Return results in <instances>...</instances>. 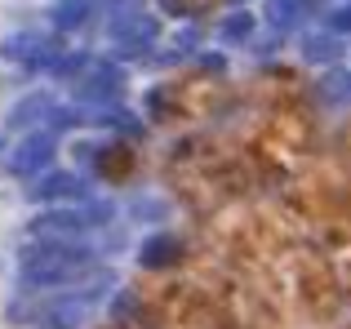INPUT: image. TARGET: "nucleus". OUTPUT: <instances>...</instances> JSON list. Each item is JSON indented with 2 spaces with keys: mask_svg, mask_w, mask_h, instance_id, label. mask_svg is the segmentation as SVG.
Here are the masks:
<instances>
[{
  "mask_svg": "<svg viewBox=\"0 0 351 329\" xmlns=\"http://www.w3.org/2000/svg\"><path fill=\"white\" fill-rule=\"evenodd\" d=\"M302 49H307V58H338V53H343V45H338L334 36H307V40H302Z\"/></svg>",
  "mask_w": 351,
  "mask_h": 329,
  "instance_id": "nucleus-6",
  "label": "nucleus"
},
{
  "mask_svg": "<svg viewBox=\"0 0 351 329\" xmlns=\"http://www.w3.org/2000/svg\"><path fill=\"white\" fill-rule=\"evenodd\" d=\"M36 196H40V200H58V196H62V200H80V196H85V182H80L76 173L53 169L49 178L36 182Z\"/></svg>",
  "mask_w": 351,
  "mask_h": 329,
  "instance_id": "nucleus-4",
  "label": "nucleus"
},
{
  "mask_svg": "<svg viewBox=\"0 0 351 329\" xmlns=\"http://www.w3.org/2000/svg\"><path fill=\"white\" fill-rule=\"evenodd\" d=\"M107 218V209H53V214H45L40 223H36V232H67V236H76V232H85V227H94V223H103Z\"/></svg>",
  "mask_w": 351,
  "mask_h": 329,
  "instance_id": "nucleus-2",
  "label": "nucleus"
},
{
  "mask_svg": "<svg viewBox=\"0 0 351 329\" xmlns=\"http://www.w3.org/2000/svg\"><path fill=\"white\" fill-rule=\"evenodd\" d=\"M85 254L80 249H45V254H32V258H23L27 276L32 280H62V276H76V267H85Z\"/></svg>",
  "mask_w": 351,
  "mask_h": 329,
  "instance_id": "nucleus-1",
  "label": "nucleus"
},
{
  "mask_svg": "<svg viewBox=\"0 0 351 329\" xmlns=\"http://www.w3.org/2000/svg\"><path fill=\"white\" fill-rule=\"evenodd\" d=\"M249 23H254V18H245V14L232 18V27H227V40H245V36H249Z\"/></svg>",
  "mask_w": 351,
  "mask_h": 329,
  "instance_id": "nucleus-7",
  "label": "nucleus"
},
{
  "mask_svg": "<svg viewBox=\"0 0 351 329\" xmlns=\"http://www.w3.org/2000/svg\"><path fill=\"white\" fill-rule=\"evenodd\" d=\"M178 258H182L178 236H152V241L143 245V254H138V263H143L147 271H160V267H169V263H178Z\"/></svg>",
  "mask_w": 351,
  "mask_h": 329,
  "instance_id": "nucleus-3",
  "label": "nucleus"
},
{
  "mask_svg": "<svg viewBox=\"0 0 351 329\" xmlns=\"http://www.w3.org/2000/svg\"><path fill=\"white\" fill-rule=\"evenodd\" d=\"M49 156H53V138L49 134H32V138L18 147L14 169H40V164H49Z\"/></svg>",
  "mask_w": 351,
  "mask_h": 329,
  "instance_id": "nucleus-5",
  "label": "nucleus"
}]
</instances>
